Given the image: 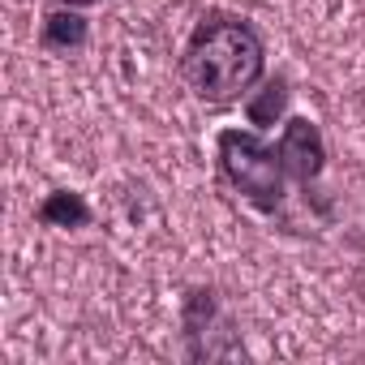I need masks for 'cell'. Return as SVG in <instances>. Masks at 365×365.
<instances>
[{"instance_id":"obj_1","label":"cell","mask_w":365,"mask_h":365,"mask_svg":"<svg viewBox=\"0 0 365 365\" xmlns=\"http://www.w3.org/2000/svg\"><path fill=\"white\" fill-rule=\"evenodd\" d=\"M262 73H267V43L237 14H207L190 31L185 52H180V78L211 108H232L250 99Z\"/></svg>"},{"instance_id":"obj_6","label":"cell","mask_w":365,"mask_h":365,"mask_svg":"<svg viewBox=\"0 0 365 365\" xmlns=\"http://www.w3.org/2000/svg\"><path fill=\"white\" fill-rule=\"evenodd\" d=\"M279 108H284V82H271V86L262 91V99L250 108V116H254V125H275Z\"/></svg>"},{"instance_id":"obj_3","label":"cell","mask_w":365,"mask_h":365,"mask_svg":"<svg viewBox=\"0 0 365 365\" xmlns=\"http://www.w3.org/2000/svg\"><path fill=\"white\" fill-rule=\"evenodd\" d=\"M275 146H279V155H284V168H288V176H292V185L309 190L314 180L322 176V168H327V142H322V129H318L314 120L292 116V120L284 125V133L275 138Z\"/></svg>"},{"instance_id":"obj_4","label":"cell","mask_w":365,"mask_h":365,"mask_svg":"<svg viewBox=\"0 0 365 365\" xmlns=\"http://www.w3.org/2000/svg\"><path fill=\"white\" fill-rule=\"evenodd\" d=\"M86 43V18L78 14V9H56V14H48L43 18V48H52V52H78Z\"/></svg>"},{"instance_id":"obj_5","label":"cell","mask_w":365,"mask_h":365,"mask_svg":"<svg viewBox=\"0 0 365 365\" xmlns=\"http://www.w3.org/2000/svg\"><path fill=\"white\" fill-rule=\"evenodd\" d=\"M39 220L52 224V228H82V224H91V207L82 202V194L56 190V194L39 207Z\"/></svg>"},{"instance_id":"obj_2","label":"cell","mask_w":365,"mask_h":365,"mask_svg":"<svg viewBox=\"0 0 365 365\" xmlns=\"http://www.w3.org/2000/svg\"><path fill=\"white\" fill-rule=\"evenodd\" d=\"M215 163L220 176L262 215H275L288 198V168L275 142H267L258 129H220L215 138Z\"/></svg>"},{"instance_id":"obj_7","label":"cell","mask_w":365,"mask_h":365,"mask_svg":"<svg viewBox=\"0 0 365 365\" xmlns=\"http://www.w3.org/2000/svg\"><path fill=\"white\" fill-rule=\"evenodd\" d=\"M61 5H69V9H86V5H99V0H61Z\"/></svg>"}]
</instances>
